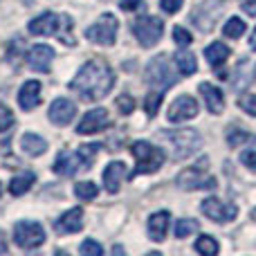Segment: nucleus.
<instances>
[{
	"label": "nucleus",
	"mask_w": 256,
	"mask_h": 256,
	"mask_svg": "<svg viewBox=\"0 0 256 256\" xmlns=\"http://www.w3.org/2000/svg\"><path fill=\"white\" fill-rule=\"evenodd\" d=\"M124 252V248H120V245H115V248H112V254H122Z\"/></svg>",
	"instance_id": "43"
},
{
	"label": "nucleus",
	"mask_w": 256,
	"mask_h": 256,
	"mask_svg": "<svg viewBox=\"0 0 256 256\" xmlns=\"http://www.w3.org/2000/svg\"><path fill=\"white\" fill-rule=\"evenodd\" d=\"M162 137L166 142L173 144V158L176 160H184L191 153L202 146V137L198 130H191V128H180V130H162Z\"/></svg>",
	"instance_id": "4"
},
{
	"label": "nucleus",
	"mask_w": 256,
	"mask_h": 256,
	"mask_svg": "<svg viewBox=\"0 0 256 256\" xmlns=\"http://www.w3.org/2000/svg\"><path fill=\"white\" fill-rule=\"evenodd\" d=\"M162 106V92L160 90H153L150 94H146V102H144V110L148 117H153L158 112V108Z\"/></svg>",
	"instance_id": "31"
},
{
	"label": "nucleus",
	"mask_w": 256,
	"mask_h": 256,
	"mask_svg": "<svg viewBox=\"0 0 256 256\" xmlns=\"http://www.w3.org/2000/svg\"><path fill=\"white\" fill-rule=\"evenodd\" d=\"M36 176L34 173H22V176H16L12 182H9V191H12V196H22L27 194V191L32 189V184H34Z\"/></svg>",
	"instance_id": "23"
},
{
	"label": "nucleus",
	"mask_w": 256,
	"mask_h": 256,
	"mask_svg": "<svg viewBox=\"0 0 256 256\" xmlns=\"http://www.w3.org/2000/svg\"><path fill=\"white\" fill-rule=\"evenodd\" d=\"M240 162H243L250 171H256V146H252V148H245L243 153H240Z\"/></svg>",
	"instance_id": "37"
},
{
	"label": "nucleus",
	"mask_w": 256,
	"mask_h": 256,
	"mask_svg": "<svg viewBox=\"0 0 256 256\" xmlns=\"http://www.w3.org/2000/svg\"><path fill=\"white\" fill-rule=\"evenodd\" d=\"M14 240H16V245L22 250H34L45 243V232L38 222L20 220L14 227Z\"/></svg>",
	"instance_id": "7"
},
{
	"label": "nucleus",
	"mask_w": 256,
	"mask_h": 256,
	"mask_svg": "<svg viewBox=\"0 0 256 256\" xmlns=\"http://www.w3.org/2000/svg\"><path fill=\"white\" fill-rule=\"evenodd\" d=\"M245 27L248 25H245L238 16H234V18H230V20L222 25V34H225L227 38H238V36L245 34Z\"/></svg>",
	"instance_id": "25"
},
{
	"label": "nucleus",
	"mask_w": 256,
	"mask_h": 256,
	"mask_svg": "<svg viewBox=\"0 0 256 256\" xmlns=\"http://www.w3.org/2000/svg\"><path fill=\"white\" fill-rule=\"evenodd\" d=\"M122 9L124 12H135V9H140L142 7V0H122Z\"/></svg>",
	"instance_id": "39"
},
{
	"label": "nucleus",
	"mask_w": 256,
	"mask_h": 256,
	"mask_svg": "<svg viewBox=\"0 0 256 256\" xmlns=\"http://www.w3.org/2000/svg\"><path fill=\"white\" fill-rule=\"evenodd\" d=\"M162 32H164V22L155 16H142L132 25V34H135L137 43L142 48H153L162 38Z\"/></svg>",
	"instance_id": "6"
},
{
	"label": "nucleus",
	"mask_w": 256,
	"mask_h": 256,
	"mask_svg": "<svg viewBox=\"0 0 256 256\" xmlns=\"http://www.w3.org/2000/svg\"><path fill=\"white\" fill-rule=\"evenodd\" d=\"M204 56H207L209 66L218 70V68L227 61V56H230V48H227L222 40H214L212 45H207V48H204Z\"/></svg>",
	"instance_id": "21"
},
{
	"label": "nucleus",
	"mask_w": 256,
	"mask_h": 256,
	"mask_svg": "<svg viewBox=\"0 0 256 256\" xmlns=\"http://www.w3.org/2000/svg\"><path fill=\"white\" fill-rule=\"evenodd\" d=\"M196 115H198V102H196L194 97H189V94L178 97L176 102L171 104V108H168V122H173V124L189 122V120H194Z\"/></svg>",
	"instance_id": "11"
},
{
	"label": "nucleus",
	"mask_w": 256,
	"mask_h": 256,
	"mask_svg": "<svg viewBox=\"0 0 256 256\" xmlns=\"http://www.w3.org/2000/svg\"><path fill=\"white\" fill-rule=\"evenodd\" d=\"M106 126H110L108 110H104V108H94V110H88L84 115V120H81L79 126H76V132H79V135H92V132H99Z\"/></svg>",
	"instance_id": "12"
},
{
	"label": "nucleus",
	"mask_w": 256,
	"mask_h": 256,
	"mask_svg": "<svg viewBox=\"0 0 256 256\" xmlns=\"http://www.w3.org/2000/svg\"><path fill=\"white\" fill-rule=\"evenodd\" d=\"M173 232H176V238H186V236H191V234H196V232H198V222L189 220V218H182V220L176 222Z\"/></svg>",
	"instance_id": "28"
},
{
	"label": "nucleus",
	"mask_w": 256,
	"mask_h": 256,
	"mask_svg": "<svg viewBox=\"0 0 256 256\" xmlns=\"http://www.w3.org/2000/svg\"><path fill=\"white\" fill-rule=\"evenodd\" d=\"M117 30H120V22L112 14H104L94 25H90L86 30V36H88L92 43H99V45H112L115 43V36H117Z\"/></svg>",
	"instance_id": "8"
},
{
	"label": "nucleus",
	"mask_w": 256,
	"mask_h": 256,
	"mask_svg": "<svg viewBox=\"0 0 256 256\" xmlns=\"http://www.w3.org/2000/svg\"><path fill=\"white\" fill-rule=\"evenodd\" d=\"M117 108H120L122 115H130L132 108H135V99H132L130 94H120V97H117Z\"/></svg>",
	"instance_id": "33"
},
{
	"label": "nucleus",
	"mask_w": 256,
	"mask_h": 256,
	"mask_svg": "<svg viewBox=\"0 0 256 256\" xmlns=\"http://www.w3.org/2000/svg\"><path fill=\"white\" fill-rule=\"evenodd\" d=\"M50 122L56 126H68L72 120H74L76 115V106L70 102V99H56V102H52V106H50Z\"/></svg>",
	"instance_id": "13"
},
{
	"label": "nucleus",
	"mask_w": 256,
	"mask_h": 256,
	"mask_svg": "<svg viewBox=\"0 0 256 256\" xmlns=\"http://www.w3.org/2000/svg\"><path fill=\"white\" fill-rule=\"evenodd\" d=\"M173 40H176L180 48H186V45H191V34L184 30V27H173Z\"/></svg>",
	"instance_id": "35"
},
{
	"label": "nucleus",
	"mask_w": 256,
	"mask_h": 256,
	"mask_svg": "<svg viewBox=\"0 0 256 256\" xmlns=\"http://www.w3.org/2000/svg\"><path fill=\"white\" fill-rule=\"evenodd\" d=\"M112 86H115V74L110 66L102 58H90L72 79L70 90L79 94L84 102H99L110 92Z\"/></svg>",
	"instance_id": "1"
},
{
	"label": "nucleus",
	"mask_w": 256,
	"mask_h": 256,
	"mask_svg": "<svg viewBox=\"0 0 256 256\" xmlns=\"http://www.w3.org/2000/svg\"><path fill=\"white\" fill-rule=\"evenodd\" d=\"M200 212L216 222H230L236 218L238 209H236V204H227L218 198H207V200H202V204H200Z\"/></svg>",
	"instance_id": "10"
},
{
	"label": "nucleus",
	"mask_w": 256,
	"mask_h": 256,
	"mask_svg": "<svg viewBox=\"0 0 256 256\" xmlns=\"http://www.w3.org/2000/svg\"><path fill=\"white\" fill-rule=\"evenodd\" d=\"M168 212H158L148 218V236L155 240V243H162L166 238V230H168Z\"/></svg>",
	"instance_id": "20"
},
{
	"label": "nucleus",
	"mask_w": 256,
	"mask_h": 256,
	"mask_svg": "<svg viewBox=\"0 0 256 256\" xmlns=\"http://www.w3.org/2000/svg\"><path fill=\"white\" fill-rule=\"evenodd\" d=\"M54 58V50L50 45H34V48L27 52V66L36 72H48L52 66Z\"/></svg>",
	"instance_id": "14"
},
{
	"label": "nucleus",
	"mask_w": 256,
	"mask_h": 256,
	"mask_svg": "<svg viewBox=\"0 0 256 256\" xmlns=\"http://www.w3.org/2000/svg\"><path fill=\"white\" fill-rule=\"evenodd\" d=\"M243 12L248 14V16H256V0H243Z\"/></svg>",
	"instance_id": "40"
},
{
	"label": "nucleus",
	"mask_w": 256,
	"mask_h": 256,
	"mask_svg": "<svg viewBox=\"0 0 256 256\" xmlns=\"http://www.w3.org/2000/svg\"><path fill=\"white\" fill-rule=\"evenodd\" d=\"M81 166H84V162H81L79 153L61 150L56 162H54V173H56V176H63V178H70V176H74Z\"/></svg>",
	"instance_id": "16"
},
{
	"label": "nucleus",
	"mask_w": 256,
	"mask_h": 256,
	"mask_svg": "<svg viewBox=\"0 0 256 256\" xmlns=\"http://www.w3.org/2000/svg\"><path fill=\"white\" fill-rule=\"evenodd\" d=\"M18 104L22 110H34L40 104V84L38 81H25L18 92Z\"/></svg>",
	"instance_id": "18"
},
{
	"label": "nucleus",
	"mask_w": 256,
	"mask_h": 256,
	"mask_svg": "<svg viewBox=\"0 0 256 256\" xmlns=\"http://www.w3.org/2000/svg\"><path fill=\"white\" fill-rule=\"evenodd\" d=\"M130 150H132V158H135V162H137V166H135V171L130 173V178L144 176V173H153L164 164V150L155 148L153 144H148V142H144V140L135 142Z\"/></svg>",
	"instance_id": "3"
},
{
	"label": "nucleus",
	"mask_w": 256,
	"mask_h": 256,
	"mask_svg": "<svg viewBox=\"0 0 256 256\" xmlns=\"http://www.w3.org/2000/svg\"><path fill=\"white\" fill-rule=\"evenodd\" d=\"M97 194H99V189H97V184L94 182H79V184L74 186V196L79 200H94L97 198Z\"/></svg>",
	"instance_id": "26"
},
{
	"label": "nucleus",
	"mask_w": 256,
	"mask_h": 256,
	"mask_svg": "<svg viewBox=\"0 0 256 256\" xmlns=\"http://www.w3.org/2000/svg\"><path fill=\"white\" fill-rule=\"evenodd\" d=\"M160 2H162V9L166 14H176V12H180V7H182L184 0H160Z\"/></svg>",
	"instance_id": "38"
},
{
	"label": "nucleus",
	"mask_w": 256,
	"mask_h": 256,
	"mask_svg": "<svg viewBox=\"0 0 256 256\" xmlns=\"http://www.w3.org/2000/svg\"><path fill=\"white\" fill-rule=\"evenodd\" d=\"M20 146L27 155H32V158H38V155H43L45 150H48V142H45L43 137L34 135V132H25L20 140Z\"/></svg>",
	"instance_id": "22"
},
{
	"label": "nucleus",
	"mask_w": 256,
	"mask_h": 256,
	"mask_svg": "<svg viewBox=\"0 0 256 256\" xmlns=\"http://www.w3.org/2000/svg\"><path fill=\"white\" fill-rule=\"evenodd\" d=\"M238 106L243 108L248 115L256 117V94H243V97L238 99Z\"/></svg>",
	"instance_id": "34"
},
{
	"label": "nucleus",
	"mask_w": 256,
	"mask_h": 256,
	"mask_svg": "<svg viewBox=\"0 0 256 256\" xmlns=\"http://www.w3.org/2000/svg\"><path fill=\"white\" fill-rule=\"evenodd\" d=\"M126 178V164L124 162H110L104 168V184L108 194H117Z\"/></svg>",
	"instance_id": "17"
},
{
	"label": "nucleus",
	"mask_w": 256,
	"mask_h": 256,
	"mask_svg": "<svg viewBox=\"0 0 256 256\" xmlns=\"http://www.w3.org/2000/svg\"><path fill=\"white\" fill-rule=\"evenodd\" d=\"M207 158H202L200 162H196L191 168H186V171H182L180 176L176 178V184L180 186L182 191H214L216 189V178L214 176H207Z\"/></svg>",
	"instance_id": "2"
},
{
	"label": "nucleus",
	"mask_w": 256,
	"mask_h": 256,
	"mask_svg": "<svg viewBox=\"0 0 256 256\" xmlns=\"http://www.w3.org/2000/svg\"><path fill=\"white\" fill-rule=\"evenodd\" d=\"M178 81V76L173 74L171 68V58L166 54H160V56L150 58V63L146 66V84L153 90H168L173 84Z\"/></svg>",
	"instance_id": "5"
},
{
	"label": "nucleus",
	"mask_w": 256,
	"mask_h": 256,
	"mask_svg": "<svg viewBox=\"0 0 256 256\" xmlns=\"http://www.w3.org/2000/svg\"><path fill=\"white\" fill-rule=\"evenodd\" d=\"M54 227H56L58 234H76V232H81L84 230V209L74 207L70 212H66Z\"/></svg>",
	"instance_id": "15"
},
{
	"label": "nucleus",
	"mask_w": 256,
	"mask_h": 256,
	"mask_svg": "<svg viewBox=\"0 0 256 256\" xmlns=\"http://www.w3.org/2000/svg\"><path fill=\"white\" fill-rule=\"evenodd\" d=\"M200 94H202V99H204L207 110L214 112V115H220L222 108H225V97H222L220 90L212 84H200Z\"/></svg>",
	"instance_id": "19"
},
{
	"label": "nucleus",
	"mask_w": 256,
	"mask_h": 256,
	"mask_svg": "<svg viewBox=\"0 0 256 256\" xmlns=\"http://www.w3.org/2000/svg\"><path fill=\"white\" fill-rule=\"evenodd\" d=\"M14 124V112L9 110L4 104H0V132H4L7 128H12Z\"/></svg>",
	"instance_id": "36"
},
{
	"label": "nucleus",
	"mask_w": 256,
	"mask_h": 256,
	"mask_svg": "<svg viewBox=\"0 0 256 256\" xmlns=\"http://www.w3.org/2000/svg\"><path fill=\"white\" fill-rule=\"evenodd\" d=\"M22 2H25V4H32V2H34V0H22Z\"/></svg>",
	"instance_id": "44"
},
{
	"label": "nucleus",
	"mask_w": 256,
	"mask_h": 256,
	"mask_svg": "<svg viewBox=\"0 0 256 256\" xmlns=\"http://www.w3.org/2000/svg\"><path fill=\"white\" fill-rule=\"evenodd\" d=\"M2 252H7V245H4V240H2V232H0V254Z\"/></svg>",
	"instance_id": "41"
},
{
	"label": "nucleus",
	"mask_w": 256,
	"mask_h": 256,
	"mask_svg": "<svg viewBox=\"0 0 256 256\" xmlns=\"http://www.w3.org/2000/svg\"><path fill=\"white\" fill-rule=\"evenodd\" d=\"M70 20H72L70 16H56V14L48 12V14L36 16L34 20H30L27 30H30V34H34V36H54V34H61V30Z\"/></svg>",
	"instance_id": "9"
},
{
	"label": "nucleus",
	"mask_w": 256,
	"mask_h": 256,
	"mask_svg": "<svg viewBox=\"0 0 256 256\" xmlns=\"http://www.w3.org/2000/svg\"><path fill=\"white\" fill-rule=\"evenodd\" d=\"M250 45H252V50H256V30H254V34H252V40H250Z\"/></svg>",
	"instance_id": "42"
},
{
	"label": "nucleus",
	"mask_w": 256,
	"mask_h": 256,
	"mask_svg": "<svg viewBox=\"0 0 256 256\" xmlns=\"http://www.w3.org/2000/svg\"><path fill=\"white\" fill-rule=\"evenodd\" d=\"M79 250H81V254H84V256H102V254H104V248H102V245H99L94 238L84 240Z\"/></svg>",
	"instance_id": "32"
},
{
	"label": "nucleus",
	"mask_w": 256,
	"mask_h": 256,
	"mask_svg": "<svg viewBox=\"0 0 256 256\" xmlns=\"http://www.w3.org/2000/svg\"><path fill=\"white\" fill-rule=\"evenodd\" d=\"M102 148L99 144H86V146H79V158H81V162H84V168H90V164L94 162V155H97V150Z\"/></svg>",
	"instance_id": "29"
},
{
	"label": "nucleus",
	"mask_w": 256,
	"mask_h": 256,
	"mask_svg": "<svg viewBox=\"0 0 256 256\" xmlns=\"http://www.w3.org/2000/svg\"><path fill=\"white\" fill-rule=\"evenodd\" d=\"M252 220H256V209H254V212H252Z\"/></svg>",
	"instance_id": "45"
},
{
	"label": "nucleus",
	"mask_w": 256,
	"mask_h": 256,
	"mask_svg": "<svg viewBox=\"0 0 256 256\" xmlns=\"http://www.w3.org/2000/svg\"><path fill=\"white\" fill-rule=\"evenodd\" d=\"M176 66L180 68L182 74H194L196 70H198V63H196V56L191 52H186V50H180V52L176 54Z\"/></svg>",
	"instance_id": "24"
},
{
	"label": "nucleus",
	"mask_w": 256,
	"mask_h": 256,
	"mask_svg": "<svg viewBox=\"0 0 256 256\" xmlns=\"http://www.w3.org/2000/svg\"><path fill=\"white\" fill-rule=\"evenodd\" d=\"M248 140H254V137L245 130H238V128H230V130H227V144H230L232 148H238V146Z\"/></svg>",
	"instance_id": "30"
},
{
	"label": "nucleus",
	"mask_w": 256,
	"mask_h": 256,
	"mask_svg": "<svg viewBox=\"0 0 256 256\" xmlns=\"http://www.w3.org/2000/svg\"><path fill=\"white\" fill-rule=\"evenodd\" d=\"M196 252H198V254H204V256L218 254V243H216V238H212V236H200V238L196 240Z\"/></svg>",
	"instance_id": "27"
}]
</instances>
